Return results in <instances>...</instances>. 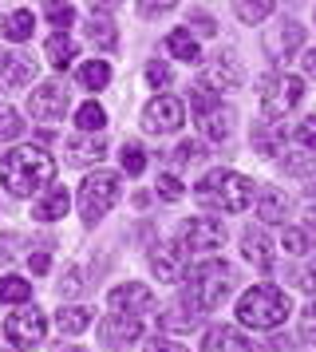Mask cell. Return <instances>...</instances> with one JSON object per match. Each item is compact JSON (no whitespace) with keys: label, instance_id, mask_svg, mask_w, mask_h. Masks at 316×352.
<instances>
[{"label":"cell","instance_id":"obj_1","mask_svg":"<svg viewBox=\"0 0 316 352\" xmlns=\"http://www.w3.org/2000/svg\"><path fill=\"white\" fill-rule=\"evenodd\" d=\"M52 178H56V162L44 146H12L0 162V182L12 198H32V194L47 190Z\"/></svg>","mask_w":316,"mask_h":352},{"label":"cell","instance_id":"obj_2","mask_svg":"<svg viewBox=\"0 0 316 352\" xmlns=\"http://www.w3.org/2000/svg\"><path fill=\"white\" fill-rule=\"evenodd\" d=\"M229 289H234V265H225V261H205L194 270L190 277V285L182 289V313L190 317H205V313H214L225 297H229Z\"/></svg>","mask_w":316,"mask_h":352},{"label":"cell","instance_id":"obj_3","mask_svg":"<svg viewBox=\"0 0 316 352\" xmlns=\"http://www.w3.org/2000/svg\"><path fill=\"white\" fill-rule=\"evenodd\" d=\"M253 178L237 175V170H210V175L198 182L194 198L202 202L205 210H221V214H241V210L253 202Z\"/></svg>","mask_w":316,"mask_h":352},{"label":"cell","instance_id":"obj_4","mask_svg":"<svg viewBox=\"0 0 316 352\" xmlns=\"http://www.w3.org/2000/svg\"><path fill=\"white\" fill-rule=\"evenodd\" d=\"M289 297H284V289L277 285H253L241 305H237V320L245 324V329H281L284 320H289Z\"/></svg>","mask_w":316,"mask_h":352},{"label":"cell","instance_id":"obj_5","mask_svg":"<svg viewBox=\"0 0 316 352\" xmlns=\"http://www.w3.org/2000/svg\"><path fill=\"white\" fill-rule=\"evenodd\" d=\"M115 198H119V175H111V170L87 175L83 186H79V214H83V222L95 226L111 206H115Z\"/></svg>","mask_w":316,"mask_h":352},{"label":"cell","instance_id":"obj_6","mask_svg":"<svg viewBox=\"0 0 316 352\" xmlns=\"http://www.w3.org/2000/svg\"><path fill=\"white\" fill-rule=\"evenodd\" d=\"M300 99H304V80H300V76L277 72V76H269V80L261 83V111H265V119H277V123H281Z\"/></svg>","mask_w":316,"mask_h":352},{"label":"cell","instance_id":"obj_7","mask_svg":"<svg viewBox=\"0 0 316 352\" xmlns=\"http://www.w3.org/2000/svg\"><path fill=\"white\" fill-rule=\"evenodd\" d=\"M221 241H225V226L218 218H210V214L178 226V245L186 254H210V250H221Z\"/></svg>","mask_w":316,"mask_h":352},{"label":"cell","instance_id":"obj_8","mask_svg":"<svg viewBox=\"0 0 316 352\" xmlns=\"http://www.w3.org/2000/svg\"><path fill=\"white\" fill-rule=\"evenodd\" d=\"M44 313L36 309V305H20L16 313H8V320H4V336H8V344L12 349H36L40 340H44Z\"/></svg>","mask_w":316,"mask_h":352},{"label":"cell","instance_id":"obj_9","mask_svg":"<svg viewBox=\"0 0 316 352\" xmlns=\"http://www.w3.org/2000/svg\"><path fill=\"white\" fill-rule=\"evenodd\" d=\"M67 107H71V91H67V83L63 80L40 83V87L28 96V111H32V119H40V123H56V119H63Z\"/></svg>","mask_w":316,"mask_h":352},{"label":"cell","instance_id":"obj_10","mask_svg":"<svg viewBox=\"0 0 316 352\" xmlns=\"http://www.w3.org/2000/svg\"><path fill=\"white\" fill-rule=\"evenodd\" d=\"M261 48H265V56L273 64H289V60L304 48V24H297V20H277L265 32Z\"/></svg>","mask_w":316,"mask_h":352},{"label":"cell","instance_id":"obj_11","mask_svg":"<svg viewBox=\"0 0 316 352\" xmlns=\"http://www.w3.org/2000/svg\"><path fill=\"white\" fill-rule=\"evenodd\" d=\"M182 119H186V107H182V99L158 96L155 103H146V111H142V127L150 131V135H170V131L182 127Z\"/></svg>","mask_w":316,"mask_h":352},{"label":"cell","instance_id":"obj_12","mask_svg":"<svg viewBox=\"0 0 316 352\" xmlns=\"http://www.w3.org/2000/svg\"><path fill=\"white\" fill-rule=\"evenodd\" d=\"M150 270L162 285H178L182 277L190 273V254L178 245V241H166V245H158L150 250Z\"/></svg>","mask_w":316,"mask_h":352},{"label":"cell","instance_id":"obj_13","mask_svg":"<svg viewBox=\"0 0 316 352\" xmlns=\"http://www.w3.org/2000/svg\"><path fill=\"white\" fill-rule=\"evenodd\" d=\"M198 87H205V91H234V87H241V67H237L234 52H218V56L202 67Z\"/></svg>","mask_w":316,"mask_h":352},{"label":"cell","instance_id":"obj_14","mask_svg":"<svg viewBox=\"0 0 316 352\" xmlns=\"http://www.w3.org/2000/svg\"><path fill=\"white\" fill-rule=\"evenodd\" d=\"M139 336H142V324H139V317H131V313H115V317L99 320V340H103V349H111V352L135 344Z\"/></svg>","mask_w":316,"mask_h":352},{"label":"cell","instance_id":"obj_15","mask_svg":"<svg viewBox=\"0 0 316 352\" xmlns=\"http://www.w3.org/2000/svg\"><path fill=\"white\" fill-rule=\"evenodd\" d=\"M107 305L115 313H131V317H139V313H150L155 309V293L139 281H126V285H115L111 289Z\"/></svg>","mask_w":316,"mask_h":352},{"label":"cell","instance_id":"obj_16","mask_svg":"<svg viewBox=\"0 0 316 352\" xmlns=\"http://www.w3.org/2000/svg\"><path fill=\"white\" fill-rule=\"evenodd\" d=\"M63 146H67V162H71V166H91V162H99L103 155H107V139L95 135V131L71 135Z\"/></svg>","mask_w":316,"mask_h":352},{"label":"cell","instance_id":"obj_17","mask_svg":"<svg viewBox=\"0 0 316 352\" xmlns=\"http://www.w3.org/2000/svg\"><path fill=\"white\" fill-rule=\"evenodd\" d=\"M234 107H225V103H210L202 115H198V127L210 143H221V139H229L234 135Z\"/></svg>","mask_w":316,"mask_h":352},{"label":"cell","instance_id":"obj_18","mask_svg":"<svg viewBox=\"0 0 316 352\" xmlns=\"http://www.w3.org/2000/svg\"><path fill=\"white\" fill-rule=\"evenodd\" d=\"M36 80V60L32 56H20V52H0V83L12 91V87H24V83Z\"/></svg>","mask_w":316,"mask_h":352},{"label":"cell","instance_id":"obj_19","mask_svg":"<svg viewBox=\"0 0 316 352\" xmlns=\"http://www.w3.org/2000/svg\"><path fill=\"white\" fill-rule=\"evenodd\" d=\"M202 352H253V340L241 336L237 329H229V324H218V329L205 333Z\"/></svg>","mask_w":316,"mask_h":352},{"label":"cell","instance_id":"obj_20","mask_svg":"<svg viewBox=\"0 0 316 352\" xmlns=\"http://www.w3.org/2000/svg\"><path fill=\"white\" fill-rule=\"evenodd\" d=\"M241 250H245V257H249L253 265L261 273H273V241L265 238V230H245L241 234Z\"/></svg>","mask_w":316,"mask_h":352},{"label":"cell","instance_id":"obj_21","mask_svg":"<svg viewBox=\"0 0 316 352\" xmlns=\"http://www.w3.org/2000/svg\"><path fill=\"white\" fill-rule=\"evenodd\" d=\"M257 218L269 226H281L289 218V194L277 190V186H265V190H257Z\"/></svg>","mask_w":316,"mask_h":352},{"label":"cell","instance_id":"obj_22","mask_svg":"<svg viewBox=\"0 0 316 352\" xmlns=\"http://www.w3.org/2000/svg\"><path fill=\"white\" fill-rule=\"evenodd\" d=\"M67 206H71L67 190L52 182V186H47V194L36 202V206H32V218H36V222H60L63 214H67Z\"/></svg>","mask_w":316,"mask_h":352},{"label":"cell","instance_id":"obj_23","mask_svg":"<svg viewBox=\"0 0 316 352\" xmlns=\"http://www.w3.org/2000/svg\"><path fill=\"white\" fill-rule=\"evenodd\" d=\"M284 139H289V131H284L277 119H265V123H257V127H253V151H257V155H265V159L281 151Z\"/></svg>","mask_w":316,"mask_h":352},{"label":"cell","instance_id":"obj_24","mask_svg":"<svg viewBox=\"0 0 316 352\" xmlns=\"http://www.w3.org/2000/svg\"><path fill=\"white\" fill-rule=\"evenodd\" d=\"M91 309L87 305H60V313H56V324H60L63 336H79L87 324H91Z\"/></svg>","mask_w":316,"mask_h":352},{"label":"cell","instance_id":"obj_25","mask_svg":"<svg viewBox=\"0 0 316 352\" xmlns=\"http://www.w3.org/2000/svg\"><path fill=\"white\" fill-rule=\"evenodd\" d=\"M166 52H170L174 60H182V64H198V60H202V48H198V40L190 36V28H178V32L166 36Z\"/></svg>","mask_w":316,"mask_h":352},{"label":"cell","instance_id":"obj_26","mask_svg":"<svg viewBox=\"0 0 316 352\" xmlns=\"http://www.w3.org/2000/svg\"><path fill=\"white\" fill-rule=\"evenodd\" d=\"M87 40H91L99 52H115V44H119V28H115V20H107V16L87 20Z\"/></svg>","mask_w":316,"mask_h":352},{"label":"cell","instance_id":"obj_27","mask_svg":"<svg viewBox=\"0 0 316 352\" xmlns=\"http://www.w3.org/2000/svg\"><path fill=\"white\" fill-rule=\"evenodd\" d=\"M44 52H47V64L56 67V72H63V67L76 64V44H71V40H67L63 32L52 36V40L44 44Z\"/></svg>","mask_w":316,"mask_h":352},{"label":"cell","instance_id":"obj_28","mask_svg":"<svg viewBox=\"0 0 316 352\" xmlns=\"http://www.w3.org/2000/svg\"><path fill=\"white\" fill-rule=\"evenodd\" d=\"M32 28H36V20H32V12H8V16L0 20V36L4 40H12V44H20V40H28Z\"/></svg>","mask_w":316,"mask_h":352},{"label":"cell","instance_id":"obj_29","mask_svg":"<svg viewBox=\"0 0 316 352\" xmlns=\"http://www.w3.org/2000/svg\"><path fill=\"white\" fill-rule=\"evenodd\" d=\"M76 83L83 87V91H103V87L111 83V67L103 64V60H91V64H83V67H79Z\"/></svg>","mask_w":316,"mask_h":352},{"label":"cell","instance_id":"obj_30","mask_svg":"<svg viewBox=\"0 0 316 352\" xmlns=\"http://www.w3.org/2000/svg\"><path fill=\"white\" fill-rule=\"evenodd\" d=\"M237 20L241 24H261V20L273 16V8H277V0H237Z\"/></svg>","mask_w":316,"mask_h":352},{"label":"cell","instance_id":"obj_31","mask_svg":"<svg viewBox=\"0 0 316 352\" xmlns=\"http://www.w3.org/2000/svg\"><path fill=\"white\" fill-rule=\"evenodd\" d=\"M32 297V285L24 277H0V305H24Z\"/></svg>","mask_w":316,"mask_h":352},{"label":"cell","instance_id":"obj_32","mask_svg":"<svg viewBox=\"0 0 316 352\" xmlns=\"http://www.w3.org/2000/svg\"><path fill=\"white\" fill-rule=\"evenodd\" d=\"M281 245H284V254L300 257V254H308L313 234H308V230H300V226H289V230H284V238H281Z\"/></svg>","mask_w":316,"mask_h":352},{"label":"cell","instance_id":"obj_33","mask_svg":"<svg viewBox=\"0 0 316 352\" xmlns=\"http://www.w3.org/2000/svg\"><path fill=\"white\" fill-rule=\"evenodd\" d=\"M76 123H79V131H103L107 111H103L99 103H83V107L76 111Z\"/></svg>","mask_w":316,"mask_h":352},{"label":"cell","instance_id":"obj_34","mask_svg":"<svg viewBox=\"0 0 316 352\" xmlns=\"http://www.w3.org/2000/svg\"><path fill=\"white\" fill-rule=\"evenodd\" d=\"M47 20H52L60 32H67V28L76 24V8H71L67 0H47Z\"/></svg>","mask_w":316,"mask_h":352},{"label":"cell","instance_id":"obj_35","mask_svg":"<svg viewBox=\"0 0 316 352\" xmlns=\"http://www.w3.org/2000/svg\"><path fill=\"white\" fill-rule=\"evenodd\" d=\"M20 131H24V119H20L8 103H0V143H12Z\"/></svg>","mask_w":316,"mask_h":352},{"label":"cell","instance_id":"obj_36","mask_svg":"<svg viewBox=\"0 0 316 352\" xmlns=\"http://www.w3.org/2000/svg\"><path fill=\"white\" fill-rule=\"evenodd\" d=\"M87 281H91V277H83V270H79V265H71V270L60 277V293H63V297H76Z\"/></svg>","mask_w":316,"mask_h":352},{"label":"cell","instance_id":"obj_37","mask_svg":"<svg viewBox=\"0 0 316 352\" xmlns=\"http://www.w3.org/2000/svg\"><path fill=\"white\" fill-rule=\"evenodd\" d=\"M170 80H174L170 64H162V60H150V64H146V83H150V87H158V91H162Z\"/></svg>","mask_w":316,"mask_h":352},{"label":"cell","instance_id":"obj_38","mask_svg":"<svg viewBox=\"0 0 316 352\" xmlns=\"http://www.w3.org/2000/svg\"><path fill=\"white\" fill-rule=\"evenodd\" d=\"M142 166H146L142 146H139V143H126V146H123V170H126V175H142Z\"/></svg>","mask_w":316,"mask_h":352},{"label":"cell","instance_id":"obj_39","mask_svg":"<svg viewBox=\"0 0 316 352\" xmlns=\"http://www.w3.org/2000/svg\"><path fill=\"white\" fill-rule=\"evenodd\" d=\"M158 194H162L166 202H178V198L186 194V186L178 182V175H158Z\"/></svg>","mask_w":316,"mask_h":352},{"label":"cell","instance_id":"obj_40","mask_svg":"<svg viewBox=\"0 0 316 352\" xmlns=\"http://www.w3.org/2000/svg\"><path fill=\"white\" fill-rule=\"evenodd\" d=\"M198 324V317H190V313H162L158 317V329H166V333H174V329H194Z\"/></svg>","mask_w":316,"mask_h":352},{"label":"cell","instance_id":"obj_41","mask_svg":"<svg viewBox=\"0 0 316 352\" xmlns=\"http://www.w3.org/2000/svg\"><path fill=\"white\" fill-rule=\"evenodd\" d=\"M300 340L316 344V305H308V309L300 313Z\"/></svg>","mask_w":316,"mask_h":352},{"label":"cell","instance_id":"obj_42","mask_svg":"<svg viewBox=\"0 0 316 352\" xmlns=\"http://www.w3.org/2000/svg\"><path fill=\"white\" fill-rule=\"evenodd\" d=\"M297 139H300L304 151H316V115H308V119L297 127Z\"/></svg>","mask_w":316,"mask_h":352},{"label":"cell","instance_id":"obj_43","mask_svg":"<svg viewBox=\"0 0 316 352\" xmlns=\"http://www.w3.org/2000/svg\"><path fill=\"white\" fill-rule=\"evenodd\" d=\"M178 0H139V12L142 16H158V12H170Z\"/></svg>","mask_w":316,"mask_h":352},{"label":"cell","instance_id":"obj_44","mask_svg":"<svg viewBox=\"0 0 316 352\" xmlns=\"http://www.w3.org/2000/svg\"><path fill=\"white\" fill-rule=\"evenodd\" d=\"M293 285L316 297V270H293Z\"/></svg>","mask_w":316,"mask_h":352},{"label":"cell","instance_id":"obj_45","mask_svg":"<svg viewBox=\"0 0 316 352\" xmlns=\"http://www.w3.org/2000/svg\"><path fill=\"white\" fill-rule=\"evenodd\" d=\"M202 155H205V146H202V143H182L178 151H174V159H178V162H198Z\"/></svg>","mask_w":316,"mask_h":352},{"label":"cell","instance_id":"obj_46","mask_svg":"<svg viewBox=\"0 0 316 352\" xmlns=\"http://www.w3.org/2000/svg\"><path fill=\"white\" fill-rule=\"evenodd\" d=\"M265 352H297V344H293V336H273V340H269V349Z\"/></svg>","mask_w":316,"mask_h":352},{"label":"cell","instance_id":"obj_47","mask_svg":"<svg viewBox=\"0 0 316 352\" xmlns=\"http://www.w3.org/2000/svg\"><path fill=\"white\" fill-rule=\"evenodd\" d=\"M142 352H186V349H182V344H174V340H162V336H158V340H150Z\"/></svg>","mask_w":316,"mask_h":352},{"label":"cell","instance_id":"obj_48","mask_svg":"<svg viewBox=\"0 0 316 352\" xmlns=\"http://www.w3.org/2000/svg\"><path fill=\"white\" fill-rule=\"evenodd\" d=\"M194 32H202V36H214L218 28H214V20L205 16V12H194Z\"/></svg>","mask_w":316,"mask_h":352},{"label":"cell","instance_id":"obj_49","mask_svg":"<svg viewBox=\"0 0 316 352\" xmlns=\"http://www.w3.org/2000/svg\"><path fill=\"white\" fill-rule=\"evenodd\" d=\"M304 214L316 222V186H308V190H304Z\"/></svg>","mask_w":316,"mask_h":352},{"label":"cell","instance_id":"obj_50","mask_svg":"<svg viewBox=\"0 0 316 352\" xmlns=\"http://www.w3.org/2000/svg\"><path fill=\"white\" fill-rule=\"evenodd\" d=\"M91 8H95V12H115V8H119V0H91Z\"/></svg>","mask_w":316,"mask_h":352},{"label":"cell","instance_id":"obj_51","mask_svg":"<svg viewBox=\"0 0 316 352\" xmlns=\"http://www.w3.org/2000/svg\"><path fill=\"white\" fill-rule=\"evenodd\" d=\"M32 273H47V254H32Z\"/></svg>","mask_w":316,"mask_h":352},{"label":"cell","instance_id":"obj_52","mask_svg":"<svg viewBox=\"0 0 316 352\" xmlns=\"http://www.w3.org/2000/svg\"><path fill=\"white\" fill-rule=\"evenodd\" d=\"M304 72H308V76H316V52H308V56H304Z\"/></svg>","mask_w":316,"mask_h":352},{"label":"cell","instance_id":"obj_53","mask_svg":"<svg viewBox=\"0 0 316 352\" xmlns=\"http://www.w3.org/2000/svg\"><path fill=\"white\" fill-rule=\"evenodd\" d=\"M63 352H87V349H63Z\"/></svg>","mask_w":316,"mask_h":352}]
</instances>
